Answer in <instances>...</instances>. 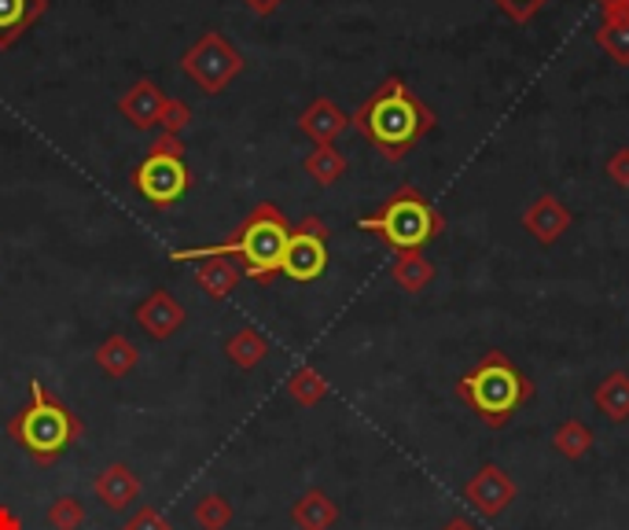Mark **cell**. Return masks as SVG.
Segmentation results:
<instances>
[{"label": "cell", "instance_id": "obj_1", "mask_svg": "<svg viewBox=\"0 0 629 530\" xmlns=\"http://www.w3.org/2000/svg\"><path fill=\"white\" fill-rule=\"evenodd\" d=\"M350 126L358 129L364 140H372V148L387 158V163H401L434 129V111L398 74H391L383 78L380 89L353 111Z\"/></svg>", "mask_w": 629, "mask_h": 530}, {"label": "cell", "instance_id": "obj_2", "mask_svg": "<svg viewBox=\"0 0 629 530\" xmlns=\"http://www.w3.org/2000/svg\"><path fill=\"white\" fill-rule=\"evenodd\" d=\"M291 225L280 214L277 203H258L243 222L232 228L229 239L210 247H188V251H174V262H202V258H236L243 273L258 284H272L280 276L283 251H288Z\"/></svg>", "mask_w": 629, "mask_h": 530}, {"label": "cell", "instance_id": "obj_3", "mask_svg": "<svg viewBox=\"0 0 629 530\" xmlns=\"http://www.w3.org/2000/svg\"><path fill=\"white\" fill-rule=\"evenodd\" d=\"M453 391L486 427L497 432L534 398V379L515 368L504 350H486L482 362L456 379Z\"/></svg>", "mask_w": 629, "mask_h": 530}, {"label": "cell", "instance_id": "obj_4", "mask_svg": "<svg viewBox=\"0 0 629 530\" xmlns=\"http://www.w3.org/2000/svg\"><path fill=\"white\" fill-rule=\"evenodd\" d=\"M8 438L37 464H53L81 438V420L63 402L48 398L40 379H30V402L8 420Z\"/></svg>", "mask_w": 629, "mask_h": 530}, {"label": "cell", "instance_id": "obj_5", "mask_svg": "<svg viewBox=\"0 0 629 530\" xmlns=\"http://www.w3.org/2000/svg\"><path fill=\"white\" fill-rule=\"evenodd\" d=\"M358 225L364 233L380 236L394 255L423 251L431 239L445 233V217L416 185H401L398 192L387 196V203L375 210V214H364Z\"/></svg>", "mask_w": 629, "mask_h": 530}, {"label": "cell", "instance_id": "obj_6", "mask_svg": "<svg viewBox=\"0 0 629 530\" xmlns=\"http://www.w3.org/2000/svg\"><path fill=\"white\" fill-rule=\"evenodd\" d=\"M180 67H185V74L199 89H207V93H221V89H225L243 70V56L218 34V30H207V34H202L199 42L185 52Z\"/></svg>", "mask_w": 629, "mask_h": 530}, {"label": "cell", "instance_id": "obj_7", "mask_svg": "<svg viewBox=\"0 0 629 530\" xmlns=\"http://www.w3.org/2000/svg\"><path fill=\"white\" fill-rule=\"evenodd\" d=\"M324 269H328V225L310 214L291 228L280 276L295 280V284H313L324 276Z\"/></svg>", "mask_w": 629, "mask_h": 530}, {"label": "cell", "instance_id": "obj_8", "mask_svg": "<svg viewBox=\"0 0 629 530\" xmlns=\"http://www.w3.org/2000/svg\"><path fill=\"white\" fill-rule=\"evenodd\" d=\"M133 188L148 199L151 207L166 210L191 188V174H188L185 158L148 152L144 163L133 169Z\"/></svg>", "mask_w": 629, "mask_h": 530}, {"label": "cell", "instance_id": "obj_9", "mask_svg": "<svg viewBox=\"0 0 629 530\" xmlns=\"http://www.w3.org/2000/svg\"><path fill=\"white\" fill-rule=\"evenodd\" d=\"M464 502H468L475 513H479L482 519H497L515 502V494H520V486L512 483V475L504 472L501 464L486 461L479 472H475L468 483H464Z\"/></svg>", "mask_w": 629, "mask_h": 530}, {"label": "cell", "instance_id": "obj_10", "mask_svg": "<svg viewBox=\"0 0 629 530\" xmlns=\"http://www.w3.org/2000/svg\"><path fill=\"white\" fill-rule=\"evenodd\" d=\"M571 210H567V203L560 196H552V192H545V196H537L531 207L523 210V228L531 233L537 244L541 247H552V244H560V236L571 228Z\"/></svg>", "mask_w": 629, "mask_h": 530}, {"label": "cell", "instance_id": "obj_11", "mask_svg": "<svg viewBox=\"0 0 629 530\" xmlns=\"http://www.w3.org/2000/svg\"><path fill=\"white\" fill-rule=\"evenodd\" d=\"M137 325L144 328L151 339H170L180 332V325H185V306L159 287V292H151L144 303L137 306Z\"/></svg>", "mask_w": 629, "mask_h": 530}, {"label": "cell", "instance_id": "obj_12", "mask_svg": "<svg viewBox=\"0 0 629 530\" xmlns=\"http://www.w3.org/2000/svg\"><path fill=\"white\" fill-rule=\"evenodd\" d=\"M347 126H350V115H342V107L339 104H331L328 96H317L313 104L302 111L299 118V129L306 133L313 144H335L342 133H347Z\"/></svg>", "mask_w": 629, "mask_h": 530}, {"label": "cell", "instance_id": "obj_13", "mask_svg": "<svg viewBox=\"0 0 629 530\" xmlns=\"http://www.w3.org/2000/svg\"><path fill=\"white\" fill-rule=\"evenodd\" d=\"M162 107H166V93L151 82V78H144V82H137L133 89H129L126 96L118 99V111L129 118V126L137 129H155L159 118H162Z\"/></svg>", "mask_w": 629, "mask_h": 530}, {"label": "cell", "instance_id": "obj_14", "mask_svg": "<svg viewBox=\"0 0 629 530\" xmlns=\"http://www.w3.org/2000/svg\"><path fill=\"white\" fill-rule=\"evenodd\" d=\"M93 490L110 513H121V508H129L140 497V479L133 475L129 464H110L96 475Z\"/></svg>", "mask_w": 629, "mask_h": 530}, {"label": "cell", "instance_id": "obj_15", "mask_svg": "<svg viewBox=\"0 0 629 530\" xmlns=\"http://www.w3.org/2000/svg\"><path fill=\"white\" fill-rule=\"evenodd\" d=\"M48 0H0V48H12L37 19L45 15Z\"/></svg>", "mask_w": 629, "mask_h": 530}, {"label": "cell", "instance_id": "obj_16", "mask_svg": "<svg viewBox=\"0 0 629 530\" xmlns=\"http://www.w3.org/2000/svg\"><path fill=\"white\" fill-rule=\"evenodd\" d=\"M593 405L596 413L607 416L611 424H626L629 420V373L626 368H615L607 373L593 391Z\"/></svg>", "mask_w": 629, "mask_h": 530}, {"label": "cell", "instance_id": "obj_17", "mask_svg": "<svg viewBox=\"0 0 629 530\" xmlns=\"http://www.w3.org/2000/svg\"><path fill=\"white\" fill-rule=\"evenodd\" d=\"M291 519H295L299 530H331L339 523V505L324 490H306L291 508Z\"/></svg>", "mask_w": 629, "mask_h": 530}, {"label": "cell", "instance_id": "obj_18", "mask_svg": "<svg viewBox=\"0 0 629 530\" xmlns=\"http://www.w3.org/2000/svg\"><path fill=\"white\" fill-rule=\"evenodd\" d=\"M243 269H236V262L229 258H202V266H196V284L207 292L214 303H225V298L236 292Z\"/></svg>", "mask_w": 629, "mask_h": 530}, {"label": "cell", "instance_id": "obj_19", "mask_svg": "<svg viewBox=\"0 0 629 530\" xmlns=\"http://www.w3.org/2000/svg\"><path fill=\"white\" fill-rule=\"evenodd\" d=\"M96 365L104 368L107 376H115V379H121V376H129L137 368V362H140V350H137V343L129 335H121V332H115V335H107L104 343L96 346Z\"/></svg>", "mask_w": 629, "mask_h": 530}, {"label": "cell", "instance_id": "obj_20", "mask_svg": "<svg viewBox=\"0 0 629 530\" xmlns=\"http://www.w3.org/2000/svg\"><path fill=\"white\" fill-rule=\"evenodd\" d=\"M391 276H394V284L401 287V292H423V287L434 280V266H431V258L423 255V251H398L394 255V266H391Z\"/></svg>", "mask_w": 629, "mask_h": 530}, {"label": "cell", "instance_id": "obj_21", "mask_svg": "<svg viewBox=\"0 0 629 530\" xmlns=\"http://www.w3.org/2000/svg\"><path fill=\"white\" fill-rule=\"evenodd\" d=\"M302 169H306V174L321 188H331V185H339L342 177H347V155H342L339 148H331V144H321L306 155Z\"/></svg>", "mask_w": 629, "mask_h": 530}, {"label": "cell", "instance_id": "obj_22", "mask_svg": "<svg viewBox=\"0 0 629 530\" xmlns=\"http://www.w3.org/2000/svg\"><path fill=\"white\" fill-rule=\"evenodd\" d=\"M225 354L236 368H255L269 357V339L255 332V328H240V332L225 343Z\"/></svg>", "mask_w": 629, "mask_h": 530}, {"label": "cell", "instance_id": "obj_23", "mask_svg": "<svg viewBox=\"0 0 629 530\" xmlns=\"http://www.w3.org/2000/svg\"><path fill=\"white\" fill-rule=\"evenodd\" d=\"M593 443H596V435L582 424V420H563V424L552 432V449L560 457H567V461H582V457H590Z\"/></svg>", "mask_w": 629, "mask_h": 530}, {"label": "cell", "instance_id": "obj_24", "mask_svg": "<svg viewBox=\"0 0 629 530\" xmlns=\"http://www.w3.org/2000/svg\"><path fill=\"white\" fill-rule=\"evenodd\" d=\"M288 394L295 398L299 405L313 409L328 398V379H324V373H317L313 365H302L288 376Z\"/></svg>", "mask_w": 629, "mask_h": 530}, {"label": "cell", "instance_id": "obj_25", "mask_svg": "<svg viewBox=\"0 0 629 530\" xmlns=\"http://www.w3.org/2000/svg\"><path fill=\"white\" fill-rule=\"evenodd\" d=\"M593 42L618 67H629V19H601V30L593 34Z\"/></svg>", "mask_w": 629, "mask_h": 530}, {"label": "cell", "instance_id": "obj_26", "mask_svg": "<svg viewBox=\"0 0 629 530\" xmlns=\"http://www.w3.org/2000/svg\"><path fill=\"white\" fill-rule=\"evenodd\" d=\"M196 523L202 530H225L229 527V519H232V505L225 502L221 494H207V497H199L196 502Z\"/></svg>", "mask_w": 629, "mask_h": 530}, {"label": "cell", "instance_id": "obj_27", "mask_svg": "<svg viewBox=\"0 0 629 530\" xmlns=\"http://www.w3.org/2000/svg\"><path fill=\"white\" fill-rule=\"evenodd\" d=\"M81 523H85V505L70 494L56 497L53 508H48V527L53 530H78Z\"/></svg>", "mask_w": 629, "mask_h": 530}, {"label": "cell", "instance_id": "obj_28", "mask_svg": "<svg viewBox=\"0 0 629 530\" xmlns=\"http://www.w3.org/2000/svg\"><path fill=\"white\" fill-rule=\"evenodd\" d=\"M188 122H191V107L185 104V99H170L166 96V107H162V118H159L162 133L180 137V129H188Z\"/></svg>", "mask_w": 629, "mask_h": 530}, {"label": "cell", "instance_id": "obj_29", "mask_svg": "<svg viewBox=\"0 0 629 530\" xmlns=\"http://www.w3.org/2000/svg\"><path fill=\"white\" fill-rule=\"evenodd\" d=\"M493 4L501 8L509 19H515V23H531V19L541 12L549 0H493Z\"/></svg>", "mask_w": 629, "mask_h": 530}, {"label": "cell", "instance_id": "obj_30", "mask_svg": "<svg viewBox=\"0 0 629 530\" xmlns=\"http://www.w3.org/2000/svg\"><path fill=\"white\" fill-rule=\"evenodd\" d=\"M604 174L611 177L618 188H629V148H615L604 163Z\"/></svg>", "mask_w": 629, "mask_h": 530}, {"label": "cell", "instance_id": "obj_31", "mask_svg": "<svg viewBox=\"0 0 629 530\" xmlns=\"http://www.w3.org/2000/svg\"><path fill=\"white\" fill-rule=\"evenodd\" d=\"M121 530H174V527H170L166 519H162L159 508L144 505V508H140V513H137L133 519H129V523L121 527Z\"/></svg>", "mask_w": 629, "mask_h": 530}, {"label": "cell", "instance_id": "obj_32", "mask_svg": "<svg viewBox=\"0 0 629 530\" xmlns=\"http://www.w3.org/2000/svg\"><path fill=\"white\" fill-rule=\"evenodd\" d=\"M151 152L185 158V144H180V137H174V133H159V137H155V144H151Z\"/></svg>", "mask_w": 629, "mask_h": 530}, {"label": "cell", "instance_id": "obj_33", "mask_svg": "<svg viewBox=\"0 0 629 530\" xmlns=\"http://www.w3.org/2000/svg\"><path fill=\"white\" fill-rule=\"evenodd\" d=\"M601 19H629V0H596Z\"/></svg>", "mask_w": 629, "mask_h": 530}, {"label": "cell", "instance_id": "obj_34", "mask_svg": "<svg viewBox=\"0 0 629 530\" xmlns=\"http://www.w3.org/2000/svg\"><path fill=\"white\" fill-rule=\"evenodd\" d=\"M243 4H247L255 15H272V12H277V8L283 4V0H243Z\"/></svg>", "mask_w": 629, "mask_h": 530}, {"label": "cell", "instance_id": "obj_35", "mask_svg": "<svg viewBox=\"0 0 629 530\" xmlns=\"http://www.w3.org/2000/svg\"><path fill=\"white\" fill-rule=\"evenodd\" d=\"M0 530H23V519H19L12 508L0 505Z\"/></svg>", "mask_w": 629, "mask_h": 530}, {"label": "cell", "instance_id": "obj_36", "mask_svg": "<svg viewBox=\"0 0 629 530\" xmlns=\"http://www.w3.org/2000/svg\"><path fill=\"white\" fill-rule=\"evenodd\" d=\"M442 530H479V527H475L468 516H453V519H450V523H445Z\"/></svg>", "mask_w": 629, "mask_h": 530}]
</instances>
